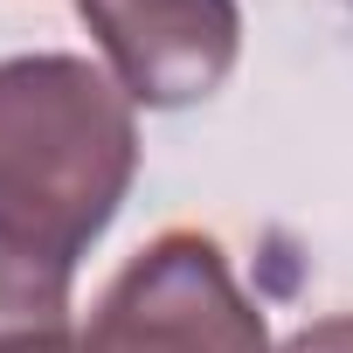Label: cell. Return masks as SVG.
<instances>
[{
  "label": "cell",
  "instance_id": "obj_1",
  "mask_svg": "<svg viewBox=\"0 0 353 353\" xmlns=\"http://www.w3.org/2000/svg\"><path fill=\"white\" fill-rule=\"evenodd\" d=\"M139 173L132 97L83 56H8L0 63V236L77 256L111 229Z\"/></svg>",
  "mask_w": 353,
  "mask_h": 353
},
{
  "label": "cell",
  "instance_id": "obj_2",
  "mask_svg": "<svg viewBox=\"0 0 353 353\" xmlns=\"http://www.w3.org/2000/svg\"><path fill=\"white\" fill-rule=\"evenodd\" d=\"M90 353H270L263 312L243 298L229 256L201 229L152 236L97 298Z\"/></svg>",
  "mask_w": 353,
  "mask_h": 353
},
{
  "label": "cell",
  "instance_id": "obj_3",
  "mask_svg": "<svg viewBox=\"0 0 353 353\" xmlns=\"http://www.w3.org/2000/svg\"><path fill=\"white\" fill-rule=\"evenodd\" d=\"M118 90L145 111H188L215 97L243 56L236 0H77Z\"/></svg>",
  "mask_w": 353,
  "mask_h": 353
},
{
  "label": "cell",
  "instance_id": "obj_4",
  "mask_svg": "<svg viewBox=\"0 0 353 353\" xmlns=\"http://www.w3.org/2000/svg\"><path fill=\"white\" fill-rule=\"evenodd\" d=\"M70 284H77L70 263L35 256V250H21V243L0 236V339L70 325Z\"/></svg>",
  "mask_w": 353,
  "mask_h": 353
},
{
  "label": "cell",
  "instance_id": "obj_5",
  "mask_svg": "<svg viewBox=\"0 0 353 353\" xmlns=\"http://www.w3.org/2000/svg\"><path fill=\"white\" fill-rule=\"evenodd\" d=\"M277 353H353V312H332V319H312L298 325Z\"/></svg>",
  "mask_w": 353,
  "mask_h": 353
},
{
  "label": "cell",
  "instance_id": "obj_6",
  "mask_svg": "<svg viewBox=\"0 0 353 353\" xmlns=\"http://www.w3.org/2000/svg\"><path fill=\"white\" fill-rule=\"evenodd\" d=\"M0 353H90V339H77L70 325H49V332H21V339H0Z\"/></svg>",
  "mask_w": 353,
  "mask_h": 353
}]
</instances>
